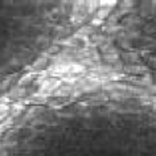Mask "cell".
<instances>
[{
	"instance_id": "1",
	"label": "cell",
	"mask_w": 156,
	"mask_h": 156,
	"mask_svg": "<svg viewBox=\"0 0 156 156\" xmlns=\"http://www.w3.org/2000/svg\"><path fill=\"white\" fill-rule=\"evenodd\" d=\"M61 80H58V78H45L44 81H41L40 83H38V90L37 93L41 95H45L46 98H48L49 95H52L54 91L57 90L58 87L61 86Z\"/></svg>"
},
{
	"instance_id": "2",
	"label": "cell",
	"mask_w": 156,
	"mask_h": 156,
	"mask_svg": "<svg viewBox=\"0 0 156 156\" xmlns=\"http://www.w3.org/2000/svg\"><path fill=\"white\" fill-rule=\"evenodd\" d=\"M73 87H74V86H68V85H64V86H60V87H58L52 95L58 97V98H60V97H68V95L72 94Z\"/></svg>"
},
{
	"instance_id": "3",
	"label": "cell",
	"mask_w": 156,
	"mask_h": 156,
	"mask_svg": "<svg viewBox=\"0 0 156 156\" xmlns=\"http://www.w3.org/2000/svg\"><path fill=\"white\" fill-rule=\"evenodd\" d=\"M24 95H25V89L20 87V86H16L15 89L11 90V93L8 95H7V99H19Z\"/></svg>"
},
{
	"instance_id": "4",
	"label": "cell",
	"mask_w": 156,
	"mask_h": 156,
	"mask_svg": "<svg viewBox=\"0 0 156 156\" xmlns=\"http://www.w3.org/2000/svg\"><path fill=\"white\" fill-rule=\"evenodd\" d=\"M111 8H99L98 11H97V15H95V19L99 21H105V19H106L108 16V13H110Z\"/></svg>"
},
{
	"instance_id": "5",
	"label": "cell",
	"mask_w": 156,
	"mask_h": 156,
	"mask_svg": "<svg viewBox=\"0 0 156 156\" xmlns=\"http://www.w3.org/2000/svg\"><path fill=\"white\" fill-rule=\"evenodd\" d=\"M48 64V57H40V58H37L36 61H34V64H33V69L34 70H41L44 66Z\"/></svg>"
},
{
	"instance_id": "6",
	"label": "cell",
	"mask_w": 156,
	"mask_h": 156,
	"mask_svg": "<svg viewBox=\"0 0 156 156\" xmlns=\"http://www.w3.org/2000/svg\"><path fill=\"white\" fill-rule=\"evenodd\" d=\"M102 60H105L107 64H114L119 60V56L118 53H110V54H103L102 56Z\"/></svg>"
},
{
	"instance_id": "7",
	"label": "cell",
	"mask_w": 156,
	"mask_h": 156,
	"mask_svg": "<svg viewBox=\"0 0 156 156\" xmlns=\"http://www.w3.org/2000/svg\"><path fill=\"white\" fill-rule=\"evenodd\" d=\"M33 77H34V74L33 73H28L27 76H24L21 78L20 81H19V83H17V86H24V85H27V83H29V82H32V80H33Z\"/></svg>"
},
{
	"instance_id": "8",
	"label": "cell",
	"mask_w": 156,
	"mask_h": 156,
	"mask_svg": "<svg viewBox=\"0 0 156 156\" xmlns=\"http://www.w3.org/2000/svg\"><path fill=\"white\" fill-rule=\"evenodd\" d=\"M8 112H9V108L7 105H2L0 106V122H3L8 116Z\"/></svg>"
},
{
	"instance_id": "9",
	"label": "cell",
	"mask_w": 156,
	"mask_h": 156,
	"mask_svg": "<svg viewBox=\"0 0 156 156\" xmlns=\"http://www.w3.org/2000/svg\"><path fill=\"white\" fill-rule=\"evenodd\" d=\"M30 99L34 101V102H37V103H41V102H45V101H46V97L36 93V94H33L32 97H30Z\"/></svg>"
},
{
	"instance_id": "10",
	"label": "cell",
	"mask_w": 156,
	"mask_h": 156,
	"mask_svg": "<svg viewBox=\"0 0 156 156\" xmlns=\"http://www.w3.org/2000/svg\"><path fill=\"white\" fill-rule=\"evenodd\" d=\"M46 41H48L46 36H38V37H37V44H41V42L44 44V42H46Z\"/></svg>"
},
{
	"instance_id": "11",
	"label": "cell",
	"mask_w": 156,
	"mask_h": 156,
	"mask_svg": "<svg viewBox=\"0 0 156 156\" xmlns=\"http://www.w3.org/2000/svg\"><path fill=\"white\" fill-rule=\"evenodd\" d=\"M61 116H65V118H73V114H72V112H65V114H62Z\"/></svg>"
},
{
	"instance_id": "12",
	"label": "cell",
	"mask_w": 156,
	"mask_h": 156,
	"mask_svg": "<svg viewBox=\"0 0 156 156\" xmlns=\"http://www.w3.org/2000/svg\"><path fill=\"white\" fill-rule=\"evenodd\" d=\"M49 52H50V53H56V52H57V46H52V48L49 49Z\"/></svg>"
}]
</instances>
